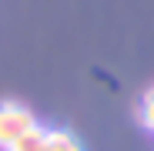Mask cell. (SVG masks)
<instances>
[{"mask_svg": "<svg viewBox=\"0 0 154 151\" xmlns=\"http://www.w3.org/2000/svg\"><path fill=\"white\" fill-rule=\"evenodd\" d=\"M30 128H37V118L20 101H0V148H10L17 138H23Z\"/></svg>", "mask_w": 154, "mask_h": 151, "instance_id": "cell-1", "label": "cell"}, {"mask_svg": "<svg viewBox=\"0 0 154 151\" xmlns=\"http://www.w3.org/2000/svg\"><path fill=\"white\" fill-rule=\"evenodd\" d=\"M44 151H84L81 148V141H77L70 131H54V128H50V134H47V148Z\"/></svg>", "mask_w": 154, "mask_h": 151, "instance_id": "cell-3", "label": "cell"}, {"mask_svg": "<svg viewBox=\"0 0 154 151\" xmlns=\"http://www.w3.org/2000/svg\"><path fill=\"white\" fill-rule=\"evenodd\" d=\"M137 121L147 131H154V87H147L141 94V101H137Z\"/></svg>", "mask_w": 154, "mask_h": 151, "instance_id": "cell-4", "label": "cell"}, {"mask_svg": "<svg viewBox=\"0 0 154 151\" xmlns=\"http://www.w3.org/2000/svg\"><path fill=\"white\" fill-rule=\"evenodd\" d=\"M47 134H50V128H40L37 124V128H30L23 138H17L7 151H44L47 148Z\"/></svg>", "mask_w": 154, "mask_h": 151, "instance_id": "cell-2", "label": "cell"}]
</instances>
